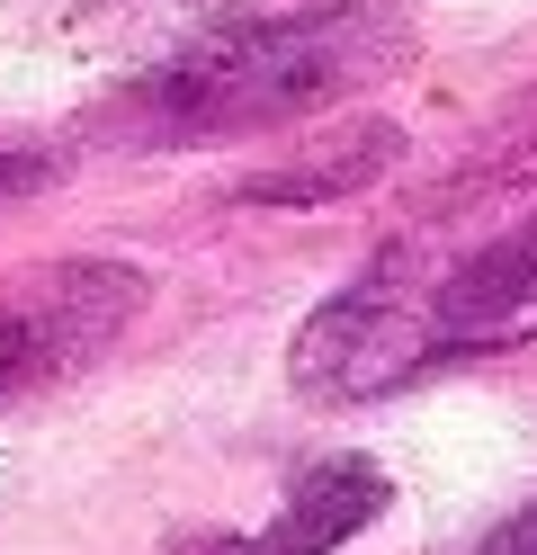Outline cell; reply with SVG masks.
Masks as SVG:
<instances>
[{
    "label": "cell",
    "mask_w": 537,
    "mask_h": 555,
    "mask_svg": "<svg viewBox=\"0 0 537 555\" xmlns=\"http://www.w3.org/2000/svg\"><path fill=\"white\" fill-rule=\"evenodd\" d=\"M475 555H537V502H520L501 529H484V546Z\"/></svg>",
    "instance_id": "obj_7"
},
{
    "label": "cell",
    "mask_w": 537,
    "mask_h": 555,
    "mask_svg": "<svg viewBox=\"0 0 537 555\" xmlns=\"http://www.w3.org/2000/svg\"><path fill=\"white\" fill-rule=\"evenodd\" d=\"M385 502H394V475L376 457H314L286 475L260 529H197V538H170V555H341L358 529L385 519Z\"/></svg>",
    "instance_id": "obj_4"
},
{
    "label": "cell",
    "mask_w": 537,
    "mask_h": 555,
    "mask_svg": "<svg viewBox=\"0 0 537 555\" xmlns=\"http://www.w3.org/2000/svg\"><path fill=\"white\" fill-rule=\"evenodd\" d=\"M36 189H54V153H36V144H0V206H18Z\"/></svg>",
    "instance_id": "obj_6"
},
{
    "label": "cell",
    "mask_w": 537,
    "mask_h": 555,
    "mask_svg": "<svg viewBox=\"0 0 537 555\" xmlns=\"http://www.w3.org/2000/svg\"><path fill=\"white\" fill-rule=\"evenodd\" d=\"M394 54H404V27L385 10H314V18L233 27V37L189 46V54L153 63L143 81H126L99 108V134L107 144H135V153L233 144V134H269V126L341 108Z\"/></svg>",
    "instance_id": "obj_2"
},
{
    "label": "cell",
    "mask_w": 537,
    "mask_h": 555,
    "mask_svg": "<svg viewBox=\"0 0 537 555\" xmlns=\"http://www.w3.org/2000/svg\"><path fill=\"white\" fill-rule=\"evenodd\" d=\"M404 153V134H394L385 117L376 126H349V134H332L322 153H305V162H286V170H260V180H242L233 197L242 206H322V197H349V189H368L376 170Z\"/></svg>",
    "instance_id": "obj_5"
},
{
    "label": "cell",
    "mask_w": 537,
    "mask_h": 555,
    "mask_svg": "<svg viewBox=\"0 0 537 555\" xmlns=\"http://www.w3.org/2000/svg\"><path fill=\"white\" fill-rule=\"evenodd\" d=\"M143 296H153V278L99 251L0 278V412L81 376L99 350H117V332L143 314Z\"/></svg>",
    "instance_id": "obj_3"
},
{
    "label": "cell",
    "mask_w": 537,
    "mask_h": 555,
    "mask_svg": "<svg viewBox=\"0 0 537 555\" xmlns=\"http://www.w3.org/2000/svg\"><path fill=\"white\" fill-rule=\"evenodd\" d=\"M537 340V197L484 224H430L332 287L286 340V386L305 403H385L439 367Z\"/></svg>",
    "instance_id": "obj_1"
}]
</instances>
